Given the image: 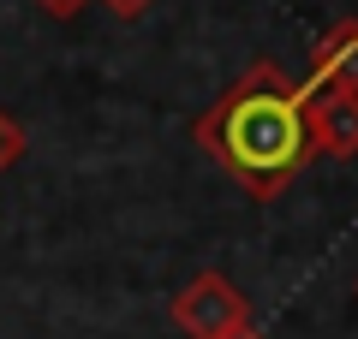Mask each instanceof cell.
Listing matches in <instances>:
<instances>
[{
  "instance_id": "52a82bcc",
  "label": "cell",
  "mask_w": 358,
  "mask_h": 339,
  "mask_svg": "<svg viewBox=\"0 0 358 339\" xmlns=\"http://www.w3.org/2000/svg\"><path fill=\"white\" fill-rule=\"evenodd\" d=\"M150 6H155V0H108V13H114V18H143Z\"/></svg>"
},
{
  "instance_id": "9c48e42d",
  "label": "cell",
  "mask_w": 358,
  "mask_h": 339,
  "mask_svg": "<svg viewBox=\"0 0 358 339\" xmlns=\"http://www.w3.org/2000/svg\"><path fill=\"white\" fill-rule=\"evenodd\" d=\"M352 298H358V280H352Z\"/></svg>"
},
{
  "instance_id": "3957f363",
  "label": "cell",
  "mask_w": 358,
  "mask_h": 339,
  "mask_svg": "<svg viewBox=\"0 0 358 339\" xmlns=\"http://www.w3.org/2000/svg\"><path fill=\"white\" fill-rule=\"evenodd\" d=\"M299 89H305V101L322 96V89H352L358 96V18H341V24H329L317 36L310 77H299Z\"/></svg>"
},
{
  "instance_id": "277c9868",
  "label": "cell",
  "mask_w": 358,
  "mask_h": 339,
  "mask_svg": "<svg viewBox=\"0 0 358 339\" xmlns=\"http://www.w3.org/2000/svg\"><path fill=\"white\" fill-rule=\"evenodd\" d=\"M310 143H317V155H334V161L358 155V96L352 89L310 96Z\"/></svg>"
},
{
  "instance_id": "6da1fadb",
  "label": "cell",
  "mask_w": 358,
  "mask_h": 339,
  "mask_svg": "<svg viewBox=\"0 0 358 339\" xmlns=\"http://www.w3.org/2000/svg\"><path fill=\"white\" fill-rule=\"evenodd\" d=\"M192 137L257 202H275L317 155V143H310V101L275 60H257L251 72H239V84L192 126Z\"/></svg>"
},
{
  "instance_id": "5b68a950",
  "label": "cell",
  "mask_w": 358,
  "mask_h": 339,
  "mask_svg": "<svg viewBox=\"0 0 358 339\" xmlns=\"http://www.w3.org/2000/svg\"><path fill=\"white\" fill-rule=\"evenodd\" d=\"M18 155H24V131H18V119H6V113H0V173H6Z\"/></svg>"
},
{
  "instance_id": "7a4b0ae2",
  "label": "cell",
  "mask_w": 358,
  "mask_h": 339,
  "mask_svg": "<svg viewBox=\"0 0 358 339\" xmlns=\"http://www.w3.org/2000/svg\"><path fill=\"white\" fill-rule=\"evenodd\" d=\"M167 315H173V327H179L185 339H227L239 322H251V303L239 298V286H233L227 274L203 268L192 286H179V292H173Z\"/></svg>"
},
{
  "instance_id": "ba28073f",
  "label": "cell",
  "mask_w": 358,
  "mask_h": 339,
  "mask_svg": "<svg viewBox=\"0 0 358 339\" xmlns=\"http://www.w3.org/2000/svg\"><path fill=\"white\" fill-rule=\"evenodd\" d=\"M227 339H268V333H263V327H257V322H239V327H233Z\"/></svg>"
},
{
  "instance_id": "8992f818",
  "label": "cell",
  "mask_w": 358,
  "mask_h": 339,
  "mask_svg": "<svg viewBox=\"0 0 358 339\" xmlns=\"http://www.w3.org/2000/svg\"><path fill=\"white\" fill-rule=\"evenodd\" d=\"M36 6H42V13H54V18H78L90 0H36Z\"/></svg>"
}]
</instances>
